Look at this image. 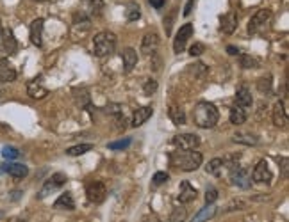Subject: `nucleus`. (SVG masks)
I'll return each instance as SVG.
<instances>
[{
  "instance_id": "nucleus-40",
  "label": "nucleus",
  "mask_w": 289,
  "mask_h": 222,
  "mask_svg": "<svg viewBox=\"0 0 289 222\" xmlns=\"http://www.w3.org/2000/svg\"><path fill=\"white\" fill-rule=\"evenodd\" d=\"M216 199H218V190L207 189V192H205V203H207V205H214Z\"/></svg>"
},
{
  "instance_id": "nucleus-34",
  "label": "nucleus",
  "mask_w": 289,
  "mask_h": 222,
  "mask_svg": "<svg viewBox=\"0 0 289 222\" xmlns=\"http://www.w3.org/2000/svg\"><path fill=\"white\" fill-rule=\"evenodd\" d=\"M2 157L6 158V160H17L20 157V151L13 146H4L2 148Z\"/></svg>"
},
{
  "instance_id": "nucleus-12",
  "label": "nucleus",
  "mask_w": 289,
  "mask_h": 222,
  "mask_svg": "<svg viewBox=\"0 0 289 222\" xmlns=\"http://www.w3.org/2000/svg\"><path fill=\"white\" fill-rule=\"evenodd\" d=\"M273 125L277 128H288V114H286V108H284L282 102H277L273 105V114H272Z\"/></svg>"
},
{
  "instance_id": "nucleus-37",
  "label": "nucleus",
  "mask_w": 289,
  "mask_h": 222,
  "mask_svg": "<svg viewBox=\"0 0 289 222\" xmlns=\"http://www.w3.org/2000/svg\"><path fill=\"white\" fill-rule=\"evenodd\" d=\"M86 4L89 6V15H100L102 11V0H86Z\"/></svg>"
},
{
  "instance_id": "nucleus-33",
  "label": "nucleus",
  "mask_w": 289,
  "mask_h": 222,
  "mask_svg": "<svg viewBox=\"0 0 289 222\" xmlns=\"http://www.w3.org/2000/svg\"><path fill=\"white\" fill-rule=\"evenodd\" d=\"M139 16H141V11H139L137 4H129L127 6V20L134 22V20H139Z\"/></svg>"
},
{
  "instance_id": "nucleus-20",
  "label": "nucleus",
  "mask_w": 289,
  "mask_h": 222,
  "mask_svg": "<svg viewBox=\"0 0 289 222\" xmlns=\"http://www.w3.org/2000/svg\"><path fill=\"white\" fill-rule=\"evenodd\" d=\"M121 60H123V70L129 73L137 64V52L134 48H125L121 52Z\"/></svg>"
},
{
  "instance_id": "nucleus-25",
  "label": "nucleus",
  "mask_w": 289,
  "mask_h": 222,
  "mask_svg": "<svg viewBox=\"0 0 289 222\" xmlns=\"http://www.w3.org/2000/svg\"><path fill=\"white\" fill-rule=\"evenodd\" d=\"M245 121H246L245 108L239 107V105H236V107L230 108V123H232V125L239 126V125H243Z\"/></svg>"
},
{
  "instance_id": "nucleus-35",
  "label": "nucleus",
  "mask_w": 289,
  "mask_h": 222,
  "mask_svg": "<svg viewBox=\"0 0 289 222\" xmlns=\"http://www.w3.org/2000/svg\"><path fill=\"white\" fill-rule=\"evenodd\" d=\"M239 64L241 68H255V66H259V62H257L255 57H252V55H241Z\"/></svg>"
},
{
  "instance_id": "nucleus-36",
  "label": "nucleus",
  "mask_w": 289,
  "mask_h": 222,
  "mask_svg": "<svg viewBox=\"0 0 289 222\" xmlns=\"http://www.w3.org/2000/svg\"><path fill=\"white\" fill-rule=\"evenodd\" d=\"M131 142H132L131 137H125V139H120V141H116V142H111L107 148H109V149H125V148L131 146Z\"/></svg>"
},
{
  "instance_id": "nucleus-31",
  "label": "nucleus",
  "mask_w": 289,
  "mask_h": 222,
  "mask_svg": "<svg viewBox=\"0 0 289 222\" xmlns=\"http://www.w3.org/2000/svg\"><path fill=\"white\" fill-rule=\"evenodd\" d=\"M225 165V160L223 158H213L211 162L207 163V167H205V171H207L209 174H214V176H218L220 171L223 169Z\"/></svg>"
},
{
  "instance_id": "nucleus-19",
  "label": "nucleus",
  "mask_w": 289,
  "mask_h": 222,
  "mask_svg": "<svg viewBox=\"0 0 289 222\" xmlns=\"http://www.w3.org/2000/svg\"><path fill=\"white\" fill-rule=\"evenodd\" d=\"M197 199V190L191 187L189 181H182L179 190V201L180 203H191Z\"/></svg>"
},
{
  "instance_id": "nucleus-13",
  "label": "nucleus",
  "mask_w": 289,
  "mask_h": 222,
  "mask_svg": "<svg viewBox=\"0 0 289 222\" xmlns=\"http://www.w3.org/2000/svg\"><path fill=\"white\" fill-rule=\"evenodd\" d=\"M17 80V70L15 66L9 62V59H2L0 60V82L9 84V82Z\"/></svg>"
},
{
  "instance_id": "nucleus-29",
  "label": "nucleus",
  "mask_w": 289,
  "mask_h": 222,
  "mask_svg": "<svg viewBox=\"0 0 289 222\" xmlns=\"http://www.w3.org/2000/svg\"><path fill=\"white\" fill-rule=\"evenodd\" d=\"M257 89L261 94H268V92H272V75L268 73V75H262L257 82Z\"/></svg>"
},
{
  "instance_id": "nucleus-43",
  "label": "nucleus",
  "mask_w": 289,
  "mask_h": 222,
  "mask_svg": "<svg viewBox=\"0 0 289 222\" xmlns=\"http://www.w3.org/2000/svg\"><path fill=\"white\" fill-rule=\"evenodd\" d=\"M150 2V6L155 7V9H161L164 6V0H148Z\"/></svg>"
},
{
  "instance_id": "nucleus-18",
  "label": "nucleus",
  "mask_w": 289,
  "mask_h": 222,
  "mask_svg": "<svg viewBox=\"0 0 289 222\" xmlns=\"http://www.w3.org/2000/svg\"><path fill=\"white\" fill-rule=\"evenodd\" d=\"M31 43L34 46H41V36H43V20L38 18L31 23Z\"/></svg>"
},
{
  "instance_id": "nucleus-14",
  "label": "nucleus",
  "mask_w": 289,
  "mask_h": 222,
  "mask_svg": "<svg viewBox=\"0 0 289 222\" xmlns=\"http://www.w3.org/2000/svg\"><path fill=\"white\" fill-rule=\"evenodd\" d=\"M71 94H73L75 105L79 108H87L91 105V94H89V91H87L86 87H75L71 91Z\"/></svg>"
},
{
  "instance_id": "nucleus-10",
  "label": "nucleus",
  "mask_w": 289,
  "mask_h": 222,
  "mask_svg": "<svg viewBox=\"0 0 289 222\" xmlns=\"http://www.w3.org/2000/svg\"><path fill=\"white\" fill-rule=\"evenodd\" d=\"M250 174H252V179H254L255 183H270V181H272V171L268 167L266 160H259Z\"/></svg>"
},
{
  "instance_id": "nucleus-9",
  "label": "nucleus",
  "mask_w": 289,
  "mask_h": 222,
  "mask_svg": "<svg viewBox=\"0 0 289 222\" xmlns=\"http://www.w3.org/2000/svg\"><path fill=\"white\" fill-rule=\"evenodd\" d=\"M191 34H193V25H191V23H186V25L180 27L179 34H177V38H175V41H173L175 54H182V52H184L186 43H187V39L191 38Z\"/></svg>"
},
{
  "instance_id": "nucleus-42",
  "label": "nucleus",
  "mask_w": 289,
  "mask_h": 222,
  "mask_svg": "<svg viewBox=\"0 0 289 222\" xmlns=\"http://www.w3.org/2000/svg\"><path fill=\"white\" fill-rule=\"evenodd\" d=\"M193 6H195V0H187V4L184 7V16H189L191 11H193Z\"/></svg>"
},
{
  "instance_id": "nucleus-28",
  "label": "nucleus",
  "mask_w": 289,
  "mask_h": 222,
  "mask_svg": "<svg viewBox=\"0 0 289 222\" xmlns=\"http://www.w3.org/2000/svg\"><path fill=\"white\" fill-rule=\"evenodd\" d=\"M232 139H234L236 142H239V144H246V146H255L257 142H259V139H257L255 135H252V133H243V132L234 133Z\"/></svg>"
},
{
  "instance_id": "nucleus-17",
  "label": "nucleus",
  "mask_w": 289,
  "mask_h": 222,
  "mask_svg": "<svg viewBox=\"0 0 289 222\" xmlns=\"http://www.w3.org/2000/svg\"><path fill=\"white\" fill-rule=\"evenodd\" d=\"M252 102H254V98H252V92L248 89V86H239L238 87V91H236V103L239 105V107H250Z\"/></svg>"
},
{
  "instance_id": "nucleus-2",
  "label": "nucleus",
  "mask_w": 289,
  "mask_h": 222,
  "mask_svg": "<svg viewBox=\"0 0 289 222\" xmlns=\"http://www.w3.org/2000/svg\"><path fill=\"white\" fill-rule=\"evenodd\" d=\"M218 108L211 102H198L193 108V121L198 128H213L218 123Z\"/></svg>"
},
{
  "instance_id": "nucleus-47",
  "label": "nucleus",
  "mask_w": 289,
  "mask_h": 222,
  "mask_svg": "<svg viewBox=\"0 0 289 222\" xmlns=\"http://www.w3.org/2000/svg\"><path fill=\"white\" fill-rule=\"evenodd\" d=\"M7 167H9V163H0V174L7 173Z\"/></svg>"
},
{
  "instance_id": "nucleus-16",
  "label": "nucleus",
  "mask_w": 289,
  "mask_h": 222,
  "mask_svg": "<svg viewBox=\"0 0 289 222\" xmlns=\"http://www.w3.org/2000/svg\"><path fill=\"white\" fill-rule=\"evenodd\" d=\"M2 46L6 50V54H15L17 52V39L11 29H2Z\"/></svg>"
},
{
  "instance_id": "nucleus-32",
  "label": "nucleus",
  "mask_w": 289,
  "mask_h": 222,
  "mask_svg": "<svg viewBox=\"0 0 289 222\" xmlns=\"http://www.w3.org/2000/svg\"><path fill=\"white\" fill-rule=\"evenodd\" d=\"M170 179V174L166 173V171H157V173L153 174L152 178V185L153 187H161V185H164L166 181Z\"/></svg>"
},
{
  "instance_id": "nucleus-39",
  "label": "nucleus",
  "mask_w": 289,
  "mask_h": 222,
  "mask_svg": "<svg viewBox=\"0 0 289 222\" xmlns=\"http://www.w3.org/2000/svg\"><path fill=\"white\" fill-rule=\"evenodd\" d=\"M204 52H205V46H204L202 43H195L189 48V55H191V57H200Z\"/></svg>"
},
{
  "instance_id": "nucleus-45",
  "label": "nucleus",
  "mask_w": 289,
  "mask_h": 222,
  "mask_svg": "<svg viewBox=\"0 0 289 222\" xmlns=\"http://www.w3.org/2000/svg\"><path fill=\"white\" fill-rule=\"evenodd\" d=\"M143 222H161V221H159L157 217L150 215V217H145V219H143Z\"/></svg>"
},
{
  "instance_id": "nucleus-15",
  "label": "nucleus",
  "mask_w": 289,
  "mask_h": 222,
  "mask_svg": "<svg viewBox=\"0 0 289 222\" xmlns=\"http://www.w3.org/2000/svg\"><path fill=\"white\" fill-rule=\"evenodd\" d=\"M150 116H152V107H139L132 114V121H131V125L134 126V128H137V126H141V125H145L148 119H150Z\"/></svg>"
},
{
  "instance_id": "nucleus-24",
  "label": "nucleus",
  "mask_w": 289,
  "mask_h": 222,
  "mask_svg": "<svg viewBox=\"0 0 289 222\" xmlns=\"http://www.w3.org/2000/svg\"><path fill=\"white\" fill-rule=\"evenodd\" d=\"M168 116H170V119H171V123H173L175 126H180V125H184L186 123L184 110H182L180 107H177V105H171V107H170Z\"/></svg>"
},
{
  "instance_id": "nucleus-26",
  "label": "nucleus",
  "mask_w": 289,
  "mask_h": 222,
  "mask_svg": "<svg viewBox=\"0 0 289 222\" xmlns=\"http://www.w3.org/2000/svg\"><path fill=\"white\" fill-rule=\"evenodd\" d=\"M54 208H57V210H73V208H75V203L71 199L70 192H66V194L61 195L59 199L54 203Z\"/></svg>"
},
{
  "instance_id": "nucleus-5",
  "label": "nucleus",
  "mask_w": 289,
  "mask_h": 222,
  "mask_svg": "<svg viewBox=\"0 0 289 222\" xmlns=\"http://www.w3.org/2000/svg\"><path fill=\"white\" fill-rule=\"evenodd\" d=\"M86 195L89 203L93 205H102L107 197V189H105V185L102 181H91V183H87L86 187Z\"/></svg>"
},
{
  "instance_id": "nucleus-23",
  "label": "nucleus",
  "mask_w": 289,
  "mask_h": 222,
  "mask_svg": "<svg viewBox=\"0 0 289 222\" xmlns=\"http://www.w3.org/2000/svg\"><path fill=\"white\" fill-rule=\"evenodd\" d=\"M216 211H218V208L214 205H207L205 208H202V210L198 211L197 215L193 217V221L191 222H207L209 219H213L214 215H216Z\"/></svg>"
},
{
  "instance_id": "nucleus-21",
  "label": "nucleus",
  "mask_w": 289,
  "mask_h": 222,
  "mask_svg": "<svg viewBox=\"0 0 289 222\" xmlns=\"http://www.w3.org/2000/svg\"><path fill=\"white\" fill-rule=\"evenodd\" d=\"M27 92H29V96L33 98V100H43V98L49 94V91H47V89H45V87L39 84L38 78H36V80H33V82H29Z\"/></svg>"
},
{
  "instance_id": "nucleus-8",
  "label": "nucleus",
  "mask_w": 289,
  "mask_h": 222,
  "mask_svg": "<svg viewBox=\"0 0 289 222\" xmlns=\"http://www.w3.org/2000/svg\"><path fill=\"white\" fill-rule=\"evenodd\" d=\"M65 183H66V174H63V173L52 174V178H50L49 181H45L43 189L39 190L38 197H39V199H43V197L50 195L52 192H55L57 189H61V187H63Z\"/></svg>"
},
{
  "instance_id": "nucleus-41",
  "label": "nucleus",
  "mask_w": 289,
  "mask_h": 222,
  "mask_svg": "<svg viewBox=\"0 0 289 222\" xmlns=\"http://www.w3.org/2000/svg\"><path fill=\"white\" fill-rule=\"evenodd\" d=\"M173 20H175V13H171L168 16V20L164 18V27H166V36H170L171 34V23H173Z\"/></svg>"
},
{
  "instance_id": "nucleus-30",
  "label": "nucleus",
  "mask_w": 289,
  "mask_h": 222,
  "mask_svg": "<svg viewBox=\"0 0 289 222\" xmlns=\"http://www.w3.org/2000/svg\"><path fill=\"white\" fill-rule=\"evenodd\" d=\"M91 151V144H77V146H71L66 149V155L68 157H81L84 153Z\"/></svg>"
},
{
  "instance_id": "nucleus-22",
  "label": "nucleus",
  "mask_w": 289,
  "mask_h": 222,
  "mask_svg": "<svg viewBox=\"0 0 289 222\" xmlns=\"http://www.w3.org/2000/svg\"><path fill=\"white\" fill-rule=\"evenodd\" d=\"M220 25H221V32L225 34H234L236 27H238V20L232 13H227L223 16L220 18Z\"/></svg>"
},
{
  "instance_id": "nucleus-3",
  "label": "nucleus",
  "mask_w": 289,
  "mask_h": 222,
  "mask_svg": "<svg viewBox=\"0 0 289 222\" xmlns=\"http://www.w3.org/2000/svg\"><path fill=\"white\" fill-rule=\"evenodd\" d=\"M116 44H118V39L113 32L109 30H104V32H99L93 39V52L97 57H109V55L115 54Z\"/></svg>"
},
{
  "instance_id": "nucleus-1",
  "label": "nucleus",
  "mask_w": 289,
  "mask_h": 222,
  "mask_svg": "<svg viewBox=\"0 0 289 222\" xmlns=\"http://www.w3.org/2000/svg\"><path fill=\"white\" fill-rule=\"evenodd\" d=\"M202 153L198 151H186V149H180V151L173 153L170 157V167L175 169V171H180V173H191V171H197L200 165H202Z\"/></svg>"
},
{
  "instance_id": "nucleus-4",
  "label": "nucleus",
  "mask_w": 289,
  "mask_h": 222,
  "mask_svg": "<svg viewBox=\"0 0 289 222\" xmlns=\"http://www.w3.org/2000/svg\"><path fill=\"white\" fill-rule=\"evenodd\" d=\"M272 22V11L270 9H259V11L252 16L250 23H248V34H259L262 30H266L268 25Z\"/></svg>"
},
{
  "instance_id": "nucleus-44",
  "label": "nucleus",
  "mask_w": 289,
  "mask_h": 222,
  "mask_svg": "<svg viewBox=\"0 0 289 222\" xmlns=\"http://www.w3.org/2000/svg\"><path fill=\"white\" fill-rule=\"evenodd\" d=\"M282 173L284 176H288V158H282Z\"/></svg>"
},
{
  "instance_id": "nucleus-38",
  "label": "nucleus",
  "mask_w": 289,
  "mask_h": 222,
  "mask_svg": "<svg viewBox=\"0 0 289 222\" xmlns=\"http://www.w3.org/2000/svg\"><path fill=\"white\" fill-rule=\"evenodd\" d=\"M155 91H157V82H155V80H147V82H145L143 92H145L147 96H152V94H153Z\"/></svg>"
},
{
  "instance_id": "nucleus-46",
  "label": "nucleus",
  "mask_w": 289,
  "mask_h": 222,
  "mask_svg": "<svg viewBox=\"0 0 289 222\" xmlns=\"http://www.w3.org/2000/svg\"><path fill=\"white\" fill-rule=\"evenodd\" d=\"M227 52H229L230 55H239V50L234 48V46H229V48H227Z\"/></svg>"
},
{
  "instance_id": "nucleus-27",
  "label": "nucleus",
  "mask_w": 289,
  "mask_h": 222,
  "mask_svg": "<svg viewBox=\"0 0 289 222\" xmlns=\"http://www.w3.org/2000/svg\"><path fill=\"white\" fill-rule=\"evenodd\" d=\"M7 173L11 174L13 178H25L29 174V169L23 165V163H9V167H7Z\"/></svg>"
},
{
  "instance_id": "nucleus-11",
  "label": "nucleus",
  "mask_w": 289,
  "mask_h": 222,
  "mask_svg": "<svg viewBox=\"0 0 289 222\" xmlns=\"http://www.w3.org/2000/svg\"><path fill=\"white\" fill-rule=\"evenodd\" d=\"M159 43H161V39H159L157 32H147L141 41V54L143 55H153L155 52H157Z\"/></svg>"
},
{
  "instance_id": "nucleus-6",
  "label": "nucleus",
  "mask_w": 289,
  "mask_h": 222,
  "mask_svg": "<svg viewBox=\"0 0 289 222\" xmlns=\"http://www.w3.org/2000/svg\"><path fill=\"white\" fill-rule=\"evenodd\" d=\"M177 148L180 149H186V151H193L200 146V137L195 135V133H179V135L173 137L171 141Z\"/></svg>"
},
{
  "instance_id": "nucleus-7",
  "label": "nucleus",
  "mask_w": 289,
  "mask_h": 222,
  "mask_svg": "<svg viewBox=\"0 0 289 222\" xmlns=\"http://www.w3.org/2000/svg\"><path fill=\"white\" fill-rule=\"evenodd\" d=\"M230 181L232 185L236 187H239V189H250L252 185V174L248 169H243V167H232L230 171Z\"/></svg>"
}]
</instances>
